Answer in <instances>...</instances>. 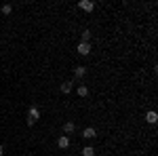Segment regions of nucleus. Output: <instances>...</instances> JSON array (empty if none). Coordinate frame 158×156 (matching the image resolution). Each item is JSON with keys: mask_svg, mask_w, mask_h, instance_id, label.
<instances>
[{"mask_svg": "<svg viewBox=\"0 0 158 156\" xmlns=\"http://www.w3.org/2000/svg\"><path fill=\"white\" fill-rule=\"evenodd\" d=\"M85 74H86V68H82V65H78V68H74V76H76V78H82Z\"/></svg>", "mask_w": 158, "mask_h": 156, "instance_id": "6e6552de", "label": "nucleus"}, {"mask_svg": "<svg viewBox=\"0 0 158 156\" xmlns=\"http://www.w3.org/2000/svg\"><path fill=\"white\" fill-rule=\"evenodd\" d=\"M146 120L150 122V124H154V122L158 120V114L154 112V110H152V112H148V114H146Z\"/></svg>", "mask_w": 158, "mask_h": 156, "instance_id": "0eeeda50", "label": "nucleus"}, {"mask_svg": "<svg viewBox=\"0 0 158 156\" xmlns=\"http://www.w3.org/2000/svg\"><path fill=\"white\" fill-rule=\"evenodd\" d=\"M78 53L80 55H89L91 53V44L89 42H78Z\"/></svg>", "mask_w": 158, "mask_h": 156, "instance_id": "20e7f679", "label": "nucleus"}, {"mask_svg": "<svg viewBox=\"0 0 158 156\" xmlns=\"http://www.w3.org/2000/svg\"><path fill=\"white\" fill-rule=\"evenodd\" d=\"M78 95H80V97H86V95H89V89H86L85 84H78Z\"/></svg>", "mask_w": 158, "mask_h": 156, "instance_id": "f8f14e48", "label": "nucleus"}, {"mask_svg": "<svg viewBox=\"0 0 158 156\" xmlns=\"http://www.w3.org/2000/svg\"><path fill=\"white\" fill-rule=\"evenodd\" d=\"M72 84L74 82H70V80H68V82H63V84H61V93H70V91H72Z\"/></svg>", "mask_w": 158, "mask_h": 156, "instance_id": "9b49d317", "label": "nucleus"}, {"mask_svg": "<svg viewBox=\"0 0 158 156\" xmlns=\"http://www.w3.org/2000/svg\"><path fill=\"white\" fill-rule=\"evenodd\" d=\"M2 154H4V148H2V145H0V156H2Z\"/></svg>", "mask_w": 158, "mask_h": 156, "instance_id": "4468645a", "label": "nucleus"}, {"mask_svg": "<svg viewBox=\"0 0 158 156\" xmlns=\"http://www.w3.org/2000/svg\"><path fill=\"white\" fill-rule=\"evenodd\" d=\"M80 36H82V42H89V40L93 38V32H91V30H85V32H82Z\"/></svg>", "mask_w": 158, "mask_h": 156, "instance_id": "9d476101", "label": "nucleus"}, {"mask_svg": "<svg viewBox=\"0 0 158 156\" xmlns=\"http://www.w3.org/2000/svg\"><path fill=\"white\" fill-rule=\"evenodd\" d=\"M76 131V124H74V122H65V124H63V133H65V135H70V133H74Z\"/></svg>", "mask_w": 158, "mask_h": 156, "instance_id": "423d86ee", "label": "nucleus"}, {"mask_svg": "<svg viewBox=\"0 0 158 156\" xmlns=\"http://www.w3.org/2000/svg\"><path fill=\"white\" fill-rule=\"evenodd\" d=\"M95 135H97V131H95L93 127H86L85 131H82V137H85V139H93Z\"/></svg>", "mask_w": 158, "mask_h": 156, "instance_id": "39448f33", "label": "nucleus"}, {"mask_svg": "<svg viewBox=\"0 0 158 156\" xmlns=\"http://www.w3.org/2000/svg\"><path fill=\"white\" fill-rule=\"evenodd\" d=\"M82 156H95V148H93V145H86V148H82Z\"/></svg>", "mask_w": 158, "mask_h": 156, "instance_id": "1a4fd4ad", "label": "nucleus"}, {"mask_svg": "<svg viewBox=\"0 0 158 156\" xmlns=\"http://www.w3.org/2000/svg\"><path fill=\"white\" fill-rule=\"evenodd\" d=\"M38 118H40V110H38L36 106H32V108H30V112H27V127H32Z\"/></svg>", "mask_w": 158, "mask_h": 156, "instance_id": "f257e3e1", "label": "nucleus"}, {"mask_svg": "<svg viewBox=\"0 0 158 156\" xmlns=\"http://www.w3.org/2000/svg\"><path fill=\"white\" fill-rule=\"evenodd\" d=\"M78 6H80L82 11H93V9H95V2H91V0H80Z\"/></svg>", "mask_w": 158, "mask_h": 156, "instance_id": "f03ea898", "label": "nucleus"}, {"mask_svg": "<svg viewBox=\"0 0 158 156\" xmlns=\"http://www.w3.org/2000/svg\"><path fill=\"white\" fill-rule=\"evenodd\" d=\"M57 145H59L61 150H65V148H70V137H68V135H61L59 139H57Z\"/></svg>", "mask_w": 158, "mask_h": 156, "instance_id": "7ed1b4c3", "label": "nucleus"}, {"mask_svg": "<svg viewBox=\"0 0 158 156\" xmlns=\"http://www.w3.org/2000/svg\"><path fill=\"white\" fill-rule=\"evenodd\" d=\"M11 11H13L11 4H2V13H4V15H11Z\"/></svg>", "mask_w": 158, "mask_h": 156, "instance_id": "ddd939ff", "label": "nucleus"}]
</instances>
